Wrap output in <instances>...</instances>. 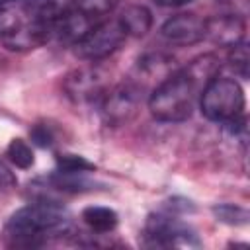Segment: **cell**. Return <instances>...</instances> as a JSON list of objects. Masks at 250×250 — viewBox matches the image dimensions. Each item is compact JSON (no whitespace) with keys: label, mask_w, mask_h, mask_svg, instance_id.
Wrapping results in <instances>:
<instances>
[{"label":"cell","mask_w":250,"mask_h":250,"mask_svg":"<svg viewBox=\"0 0 250 250\" xmlns=\"http://www.w3.org/2000/svg\"><path fill=\"white\" fill-rule=\"evenodd\" d=\"M68 230L66 211L57 199H33L8 219L2 238L10 248H39L47 244L49 236Z\"/></svg>","instance_id":"obj_1"},{"label":"cell","mask_w":250,"mask_h":250,"mask_svg":"<svg viewBox=\"0 0 250 250\" xmlns=\"http://www.w3.org/2000/svg\"><path fill=\"white\" fill-rule=\"evenodd\" d=\"M199 94L201 88L197 86V82L184 68H176L164 82H160L152 90L148 98V109L158 121H186L191 115Z\"/></svg>","instance_id":"obj_2"},{"label":"cell","mask_w":250,"mask_h":250,"mask_svg":"<svg viewBox=\"0 0 250 250\" xmlns=\"http://www.w3.org/2000/svg\"><path fill=\"white\" fill-rule=\"evenodd\" d=\"M199 107L209 121H230L244 113V92L234 78L217 74L201 90Z\"/></svg>","instance_id":"obj_3"},{"label":"cell","mask_w":250,"mask_h":250,"mask_svg":"<svg viewBox=\"0 0 250 250\" xmlns=\"http://www.w3.org/2000/svg\"><path fill=\"white\" fill-rule=\"evenodd\" d=\"M145 244L160 248H199L195 230L182 223L174 213H150L145 223Z\"/></svg>","instance_id":"obj_4"},{"label":"cell","mask_w":250,"mask_h":250,"mask_svg":"<svg viewBox=\"0 0 250 250\" xmlns=\"http://www.w3.org/2000/svg\"><path fill=\"white\" fill-rule=\"evenodd\" d=\"M125 37L127 33L121 27L119 20H100L74 45V53L84 61L96 62L115 53L125 41Z\"/></svg>","instance_id":"obj_5"},{"label":"cell","mask_w":250,"mask_h":250,"mask_svg":"<svg viewBox=\"0 0 250 250\" xmlns=\"http://www.w3.org/2000/svg\"><path fill=\"white\" fill-rule=\"evenodd\" d=\"M141 100L143 90L133 82H123L115 88H107V92L100 98V113L107 125L119 127L129 123L137 115Z\"/></svg>","instance_id":"obj_6"},{"label":"cell","mask_w":250,"mask_h":250,"mask_svg":"<svg viewBox=\"0 0 250 250\" xmlns=\"http://www.w3.org/2000/svg\"><path fill=\"white\" fill-rule=\"evenodd\" d=\"M62 90L68 100L74 104H90L100 102V98L107 92V72L100 64L80 66L66 74L62 82Z\"/></svg>","instance_id":"obj_7"},{"label":"cell","mask_w":250,"mask_h":250,"mask_svg":"<svg viewBox=\"0 0 250 250\" xmlns=\"http://www.w3.org/2000/svg\"><path fill=\"white\" fill-rule=\"evenodd\" d=\"M100 20L90 18L88 14L68 6L64 12L49 20V43H62V45H76L88 29Z\"/></svg>","instance_id":"obj_8"},{"label":"cell","mask_w":250,"mask_h":250,"mask_svg":"<svg viewBox=\"0 0 250 250\" xmlns=\"http://www.w3.org/2000/svg\"><path fill=\"white\" fill-rule=\"evenodd\" d=\"M174 70H176V62L170 55L160 53V51H150V53H145L137 61L135 70H133V80H129V82H133L143 92L146 86H152V90H154Z\"/></svg>","instance_id":"obj_9"},{"label":"cell","mask_w":250,"mask_h":250,"mask_svg":"<svg viewBox=\"0 0 250 250\" xmlns=\"http://www.w3.org/2000/svg\"><path fill=\"white\" fill-rule=\"evenodd\" d=\"M160 35L172 45H195L205 39V20L191 12L176 14L162 23Z\"/></svg>","instance_id":"obj_10"},{"label":"cell","mask_w":250,"mask_h":250,"mask_svg":"<svg viewBox=\"0 0 250 250\" xmlns=\"http://www.w3.org/2000/svg\"><path fill=\"white\" fill-rule=\"evenodd\" d=\"M244 31H246V21L244 16L236 14H217L213 18L205 20V39L219 47H232L240 41H244Z\"/></svg>","instance_id":"obj_11"},{"label":"cell","mask_w":250,"mask_h":250,"mask_svg":"<svg viewBox=\"0 0 250 250\" xmlns=\"http://www.w3.org/2000/svg\"><path fill=\"white\" fill-rule=\"evenodd\" d=\"M2 43L10 51H29L49 43V20H33L20 21V25L2 37Z\"/></svg>","instance_id":"obj_12"},{"label":"cell","mask_w":250,"mask_h":250,"mask_svg":"<svg viewBox=\"0 0 250 250\" xmlns=\"http://www.w3.org/2000/svg\"><path fill=\"white\" fill-rule=\"evenodd\" d=\"M119 23L125 29L127 35L133 37H143L150 27H152V14L146 6L141 4H131L119 14Z\"/></svg>","instance_id":"obj_13"},{"label":"cell","mask_w":250,"mask_h":250,"mask_svg":"<svg viewBox=\"0 0 250 250\" xmlns=\"http://www.w3.org/2000/svg\"><path fill=\"white\" fill-rule=\"evenodd\" d=\"M82 221L86 223V227L90 229L92 234H107V232H111L117 227L119 217L109 207L90 205V207H86L82 211Z\"/></svg>","instance_id":"obj_14"},{"label":"cell","mask_w":250,"mask_h":250,"mask_svg":"<svg viewBox=\"0 0 250 250\" xmlns=\"http://www.w3.org/2000/svg\"><path fill=\"white\" fill-rule=\"evenodd\" d=\"M6 156L8 160L16 166V168H21V170H27L33 166L35 162V156H33V148L27 141L23 139H12L10 145L6 146Z\"/></svg>","instance_id":"obj_15"},{"label":"cell","mask_w":250,"mask_h":250,"mask_svg":"<svg viewBox=\"0 0 250 250\" xmlns=\"http://www.w3.org/2000/svg\"><path fill=\"white\" fill-rule=\"evenodd\" d=\"M229 68L240 76V78H248V68H250V53H248V45L244 41L229 47V57H227Z\"/></svg>","instance_id":"obj_16"},{"label":"cell","mask_w":250,"mask_h":250,"mask_svg":"<svg viewBox=\"0 0 250 250\" xmlns=\"http://www.w3.org/2000/svg\"><path fill=\"white\" fill-rule=\"evenodd\" d=\"M213 215L217 217V221L225 223V225H246L248 223V211L240 205H232V203H221L213 207Z\"/></svg>","instance_id":"obj_17"},{"label":"cell","mask_w":250,"mask_h":250,"mask_svg":"<svg viewBox=\"0 0 250 250\" xmlns=\"http://www.w3.org/2000/svg\"><path fill=\"white\" fill-rule=\"evenodd\" d=\"M119 2L121 0H74L72 2V8L88 14L94 20H100L102 16L109 14Z\"/></svg>","instance_id":"obj_18"},{"label":"cell","mask_w":250,"mask_h":250,"mask_svg":"<svg viewBox=\"0 0 250 250\" xmlns=\"http://www.w3.org/2000/svg\"><path fill=\"white\" fill-rule=\"evenodd\" d=\"M94 164L80 154H59L57 156V170L62 172H94Z\"/></svg>","instance_id":"obj_19"},{"label":"cell","mask_w":250,"mask_h":250,"mask_svg":"<svg viewBox=\"0 0 250 250\" xmlns=\"http://www.w3.org/2000/svg\"><path fill=\"white\" fill-rule=\"evenodd\" d=\"M20 16L12 12L8 6H0V39L6 37L10 31H14L20 25Z\"/></svg>","instance_id":"obj_20"},{"label":"cell","mask_w":250,"mask_h":250,"mask_svg":"<svg viewBox=\"0 0 250 250\" xmlns=\"http://www.w3.org/2000/svg\"><path fill=\"white\" fill-rule=\"evenodd\" d=\"M29 137H31V143H33V145H37V146H41V148L51 146V145H53V141H55L51 127H49V125H41V123H39V125H35V127L29 131Z\"/></svg>","instance_id":"obj_21"},{"label":"cell","mask_w":250,"mask_h":250,"mask_svg":"<svg viewBox=\"0 0 250 250\" xmlns=\"http://www.w3.org/2000/svg\"><path fill=\"white\" fill-rule=\"evenodd\" d=\"M14 186H16V176H14V172L8 168L6 162L0 160V191L12 189Z\"/></svg>","instance_id":"obj_22"},{"label":"cell","mask_w":250,"mask_h":250,"mask_svg":"<svg viewBox=\"0 0 250 250\" xmlns=\"http://www.w3.org/2000/svg\"><path fill=\"white\" fill-rule=\"evenodd\" d=\"M154 2L160 4V6L174 8V6H184V4H188V2H191V0H154Z\"/></svg>","instance_id":"obj_23"},{"label":"cell","mask_w":250,"mask_h":250,"mask_svg":"<svg viewBox=\"0 0 250 250\" xmlns=\"http://www.w3.org/2000/svg\"><path fill=\"white\" fill-rule=\"evenodd\" d=\"M12 2H18V0H0V6H8V4H12Z\"/></svg>","instance_id":"obj_24"}]
</instances>
